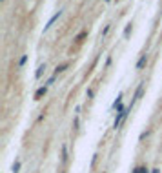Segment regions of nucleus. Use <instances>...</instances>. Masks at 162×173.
<instances>
[{"label": "nucleus", "mask_w": 162, "mask_h": 173, "mask_svg": "<svg viewBox=\"0 0 162 173\" xmlns=\"http://www.w3.org/2000/svg\"><path fill=\"white\" fill-rule=\"evenodd\" d=\"M62 15V11H59V13H57V15H55V17H53V19L49 20V22H47V26H46V27H44V31H47V29H49V27H51V26H53V22H55V20L59 19V17H60Z\"/></svg>", "instance_id": "2"}, {"label": "nucleus", "mask_w": 162, "mask_h": 173, "mask_svg": "<svg viewBox=\"0 0 162 173\" xmlns=\"http://www.w3.org/2000/svg\"><path fill=\"white\" fill-rule=\"evenodd\" d=\"M142 91H144V84H140V86H139V88H137V93H135V98H133V102H135V100H139V98H140ZM133 102H131V104H133Z\"/></svg>", "instance_id": "3"}, {"label": "nucleus", "mask_w": 162, "mask_h": 173, "mask_svg": "<svg viewBox=\"0 0 162 173\" xmlns=\"http://www.w3.org/2000/svg\"><path fill=\"white\" fill-rule=\"evenodd\" d=\"M18 170H20V164H18V162H15V164H13V171L17 173Z\"/></svg>", "instance_id": "8"}, {"label": "nucleus", "mask_w": 162, "mask_h": 173, "mask_svg": "<svg viewBox=\"0 0 162 173\" xmlns=\"http://www.w3.org/2000/svg\"><path fill=\"white\" fill-rule=\"evenodd\" d=\"M66 68H67V64H62L60 68H57V73H60V71H64Z\"/></svg>", "instance_id": "9"}, {"label": "nucleus", "mask_w": 162, "mask_h": 173, "mask_svg": "<svg viewBox=\"0 0 162 173\" xmlns=\"http://www.w3.org/2000/svg\"><path fill=\"white\" fill-rule=\"evenodd\" d=\"M129 31H131V24H128V27H126V31H124V37H128Z\"/></svg>", "instance_id": "7"}, {"label": "nucleus", "mask_w": 162, "mask_h": 173, "mask_svg": "<svg viewBox=\"0 0 162 173\" xmlns=\"http://www.w3.org/2000/svg\"><path fill=\"white\" fill-rule=\"evenodd\" d=\"M46 69V66L42 64V66H38V69H37V78H40V75H42V71Z\"/></svg>", "instance_id": "6"}, {"label": "nucleus", "mask_w": 162, "mask_h": 173, "mask_svg": "<svg viewBox=\"0 0 162 173\" xmlns=\"http://www.w3.org/2000/svg\"><path fill=\"white\" fill-rule=\"evenodd\" d=\"M44 93H46V86H44V88H40V89H38V91H37V95H35V98H37V100H38V98H40V97L44 95Z\"/></svg>", "instance_id": "5"}, {"label": "nucleus", "mask_w": 162, "mask_h": 173, "mask_svg": "<svg viewBox=\"0 0 162 173\" xmlns=\"http://www.w3.org/2000/svg\"><path fill=\"white\" fill-rule=\"evenodd\" d=\"M126 115H128V111H124V109H120V111H119V117L115 118V128H119V126H120V122L126 118Z\"/></svg>", "instance_id": "1"}, {"label": "nucleus", "mask_w": 162, "mask_h": 173, "mask_svg": "<svg viewBox=\"0 0 162 173\" xmlns=\"http://www.w3.org/2000/svg\"><path fill=\"white\" fill-rule=\"evenodd\" d=\"M107 31H109V26H106V27H104V31H102V37H106V35H107Z\"/></svg>", "instance_id": "10"}, {"label": "nucleus", "mask_w": 162, "mask_h": 173, "mask_svg": "<svg viewBox=\"0 0 162 173\" xmlns=\"http://www.w3.org/2000/svg\"><path fill=\"white\" fill-rule=\"evenodd\" d=\"M146 60H148V57H146V55H142V57H140V60H139V64H137V69H142V68H144Z\"/></svg>", "instance_id": "4"}]
</instances>
